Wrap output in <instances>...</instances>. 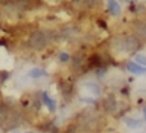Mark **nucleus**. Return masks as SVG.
<instances>
[{
  "label": "nucleus",
  "instance_id": "nucleus-1",
  "mask_svg": "<svg viewBox=\"0 0 146 133\" xmlns=\"http://www.w3.org/2000/svg\"><path fill=\"white\" fill-rule=\"evenodd\" d=\"M28 44L32 49H36V50H40V49H44L46 45L49 44V36L46 35L45 32H37L32 33L28 40Z\"/></svg>",
  "mask_w": 146,
  "mask_h": 133
},
{
  "label": "nucleus",
  "instance_id": "nucleus-2",
  "mask_svg": "<svg viewBox=\"0 0 146 133\" xmlns=\"http://www.w3.org/2000/svg\"><path fill=\"white\" fill-rule=\"evenodd\" d=\"M139 46V41L136 40L135 37L132 36H127V37H123V38H119L118 42H117V48L121 49L122 51H132Z\"/></svg>",
  "mask_w": 146,
  "mask_h": 133
},
{
  "label": "nucleus",
  "instance_id": "nucleus-3",
  "mask_svg": "<svg viewBox=\"0 0 146 133\" xmlns=\"http://www.w3.org/2000/svg\"><path fill=\"white\" fill-rule=\"evenodd\" d=\"M127 70H128L129 73H132V74L135 75H144L146 74V68L140 66V64L135 63V62H129L128 64H127Z\"/></svg>",
  "mask_w": 146,
  "mask_h": 133
},
{
  "label": "nucleus",
  "instance_id": "nucleus-4",
  "mask_svg": "<svg viewBox=\"0 0 146 133\" xmlns=\"http://www.w3.org/2000/svg\"><path fill=\"white\" fill-rule=\"evenodd\" d=\"M108 9L113 15L121 14V5L117 0H108Z\"/></svg>",
  "mask_w": 146,
  "mask_h": 133
},
{
  "label": "nucleus",
  "instance_id": "nucleus-5",
  "mask_svg": "<svg viewBox=\"0 0 146 133\" xmlns=\"http://www.w3.org/2000/svg\"><path fill=\"white\" fill-rule=\"evenodd\" d=\"M126 124L131 128H140L141 127V120L140 119H136V118H127L126 120Z\"/></svg>",
  "mask_w": 146,
  "mask_h": 133
},
{
  "label": "nucleus",
  "instance_id": "nucleus-6",
  "mask_svg": "<svg viewBox=\"0 0 146 133\" xmlns=\"http://www.w3.org/2000/svg\"><path fill=\"white\" fill-rule=\"evenodd\" d=\"M22 122V118L19 116V114H12L9 116V123H10V127H14V126H18V124Z\"/></svg>",
  "mask_w": 146,
  "mask_h": 133
},
{
  "label": "nucleus",
  "instance_id": "nucleus-7",
  "mask_svg": "<svg viewBox=\"0 0 146 133\" xmlns=\"http://www.w3.org/2000/svg\"><path fill=\"white\" fill-rule=\"evenodd\" d=\"M135 63H137V64H140V66L146 68V55H144V54H137V55H135Z\"/></svg>",
  "mask_w": 146,
  "mask_h": 133
},
{
  "label": "nucleus",
  "instance_id": "nucleus-8",
  "mask_svg": "<svg viewBox=\"0 0 146 133\" xmlns=\"http://www.w3.org/2000/svg\"><path fill=\"white\" fill-rule=\"evenodd\" d=\"M136 31L139 35H141L142 37L146 38V24H139L136 27Z\"/></svg>",
  "mask_w": 146,
  "mask_h": 133
},
{
  "label": "nucleus",
  "instance_id": "nucleus-9",
  "mask_svg": "<svg viewBox=\"0 0 146 133\" xmlns=\"http://www.w3.org/2000/svg\"><path fill=\"white\" fill-rule=\"evenodd\" d=\"M5 116H7V109H5L4 106H0V123L4 122Z\"/></svg>",
  "mask_w": 146,
  "mask_h": 133
},
{
  "label": "nucleus",
  "instance_id": "nucleus-10",
  "mask_svg": "<svg viewBox=\"0 0 146 133\" xmlns=\"http://www.w3.org/2000/svg\"><path fill=\"white\" fill-rule=\"evenodd\" d=\"M144 119H145V122H146V108L144 109Z\"/></svg>",
  "mask_w": 146,
  "mask_h": 133
},
{
  "label": "nucleus",
  "instance_id": "nucleus-11",
  "mask_svg": "<svg viewBox=\"0 0 146 133\" xmlns=\"http://www.w3.org/2000/svg\"><path fill=\"white\" fill-rule=\"evenodd\" d=\"M0 1H3V3H4V1H7V0H0Z\"/></svg>",
  "mask_w": 146,
  "mask_h": 133
},
{
  "label": "nucleus",
  "instance_id": "nucleus-12",
  "mask_svg": "<svg viewBox=\"0 0 146 133\" xmlns=\"http://www.w3.org/2000/svg\"><path fill=\"white\" fill-rule=\"evenodd\" d=\"M126 1H133V0H126Z\"/></svg>",
  "mask_w": 146,
  "mask_h": 133
}]
</instances>
